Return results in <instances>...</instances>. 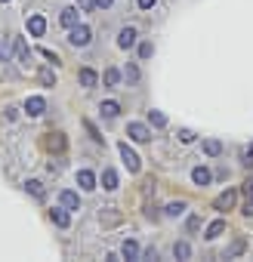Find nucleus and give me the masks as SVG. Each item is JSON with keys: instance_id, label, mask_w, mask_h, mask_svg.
Wrapping results in <instances>:
<instances>
[{"instance_id": "obj_19", "label": "nucleus", "mask_w": 253, "mask_h": 262, "mask_svg": "<svg viewBox=\"0 0 253 262\" xmlns=\"http://www.w3.org/2000/svg\"><path fill=\"white\" fill-rule=\"evenodd\" d=\"M222 231H225V219H216V222H210V225H207L204 237H207V241H216V237H219Z\"/></svg>"}, {"instance_id": "obj_13", "label": "nucleus", "mask_w": 253, "mask_h": 262, "mask_svg": "<svg viewBox=\"0 0 253 262\" xmlns=\"http://www.w3.org/2000/svg\"><path fill=\"white\" fill-rule=\"evenodd\" d=\"M13 34H7V37H0V62H10L13 59Z\"/></svg>"}, {"instance_id": "obj_12", "label": "nucleus", "mask_w": 253, "mask_h": 262, "mask_svg": "<svg viewBox=\"0 0 253 262\" xmlns=\"http://www.w3.org/2000/svg\"><path fill=\"white\" fill-rule=\"evenodd\" d=\"M28 31H31V37H44L47 19H44V16H31V19H28Z\"/></svg>"}, {"instance_id": "obj_7", "label": "nucleus", "mask_w": 253, "mask_h": 262, "mask_svg": "<svg viewBox=\"0 0 253 262\" xmlns=\"http://www.w3.org/2000/svg\"><path fill=\"white\" fill-rule=\"evenodd\" d=\"M50 219H53L56 228H68V225H71V216H68L65 207H53V210H50Z\"/></svg>"}, {"instance_id": "obj_16", "label": "nucleus", "mask_w": 253, "mask_h": 262, "mask_svg": "<svg viewBox=\"0 0 253 262\" xmlns=\"http://www.w3.org/2000/svg\"><path fill=\"white\" fill-rule=\"evenodd\" d=\"M102 83H105L108 90H117V86H120V71H117V68H105Z\"/></svg>"}, {"instance_id": "obj_18", "label": "nucleus", "mask_w": 253, "mask_h": 262, "mask_svg": "<svg viewBox=\"0 0 253 262\" xmlns=\"http://www.w3.org/2000/svg\"><path fill=\"white\" fill-rule=\"evenodd\" d=\"M102 188H105V191H114V188H117V170H111V167L102 170Z\"/></svg>"}, {"instance_id": "obj_39", "label": "nucleus", "mask_w": 253, "mask_h": 262, "mask_svg": "<svg viewBox=\"0 0 253 262\" xmlns=\"http://www.w3.org/2000/svg\"><path fill=\"white\" fill-rule=\"evenodd\" d=\"M111 4H114V0H96V7H99V10H111Z\"/></svg>"}, {"instance_id": "obj_25", "label": "nucleus", "mask_w": 253, "mask_h": 262, "mask_svg": "<svg viewBox=\"0 0 253 262\" xmlns=\"http://www.w3.org/2000/svg\"><path fill=\"white\" fill-rule=\"evenodd\" d=\"M185 210H188V207H185V201H173V204H167V207H164V213H167V216H182Z\"/></svg>"}, {"instance_id": "obj_34", "label": "nucleus", "mask_w": 253, "mask_h": 262, "mask_svg": "<svg viewBox=\"0 0 253 262\" xmlns=\"http://www.w3.org/2000/svg\"><path fill=\"white\" fill-rule=\"evenodd\" d=\"M185 228H188V231H198V228H201V216H188Z\"/></svg>"}, {"instance_id": "obj_21", "label": "nucleus", "mask_w": 253, "mask_h": 262, "mask_svg": "<svg viewBox=\"0 0 253 262\" xmlns=\"http://www.w3.org/2000/svg\"><path fill=\"white\" fill-rule=\"evenodd\" d=\"M99 111H102V117H108V120H111V117H117V114H120V105H117L114 99H108V102H102V105H99Z\"/></svg>"}, {"instance_id": "obj_22", "label": "nucleus", "mask_w": 253, "mask_h": 262, "mask_svg": "<svg viewBox=\"0 0 253 262\" xmlns=\"http://www.w3.org/2000/svg\"><path fill=\"white\" fill-rule=\"evenodd\" d=\"M204 155L207 158H219L222 155V142L219 139H204Z\"/></svg>"}, {"instance_id": "obj_41", "label": "nucleus", "mask_w": 253, "mask_h": 262, "mask_svg": "<svg viewBox=\"0 0 253 262\" xmlns=\"http://www.w3.org/2000/svg\"><path fill=\"white\" fill-rule=\"evenodd\" d=\"M244 194H247V198L253 201V182H247V185H244Z\"/></svg>"}, {"instance_id": "obj_36", "label": "nucleus", "mask_w": 253, "mask_h": 262, "mask_svg": "<svg viewBox=\"0 0 253 262\" xmlns=\"http://www.w3.org/2000/svg\"><path fill=\"white\" fill-rule=\"evenodd\" d=\"M40 56H44V59H50V62H59V56H56V53H53V50H47V47H44V50H40Z\"/></svg>"}, {"instance_id": "obj_23", "label": "nucleus", "mask_w": 253, "mask_h": 262, "mask_svg": "<svg viewBox=\"0 0 253 262\" xmlns=\"http://www.w3.org/2000/svg\"><path fill=\"white\" fill-rule=\"evenodd\" d=\"M173 256H176V259H188V256H192L188 241H176V244H173Z\"/></svg>"}, {"instance_id": "obj_24", "label": "nucleus", "mask_w": 253, "mask_h": 262, "mask_svg": "<svg viewBox=\"0 0 253 262\" xmlns=\"http://www.w3.org/2000/svg\"><path fill=\"white\" fill-rule=\"evenodd\" d=\"M25 188H28L37 201H44V194H47V191H44V182H37V179H28V182H25Z\"/></svg>"}, {"instance_id": "obj_28", "label": "nucleus", "mask_w": 253, "mask_h": 262, "mask_svg": "<svg viewBox=\"0 0 253 262\" xmlns=\"http://www.w3.org/2000/svg\"><path fill=\"white\" fill-rule=\"evenodd\" d=\"M152 56H155V47H152L149 40H142V43H139V59H152Z\"/></svg>"}, {"instance_id": "obj_30", "label": "nucleus", "mask_w": 253, "mask_h": 262, "mask_svg": "<svg viewBox=\"0 0 253 262\" xmlns=\"http://www.w3.org/2000/svg\"><path fill=\"white\" fill-rule=\"evenodd\" d=\"M117 219H120L117 213H99V222H102V225H114Z\"/></svg>"}, {"instance_id": "obj_35", "label": "nucleus", "mask_w": 253, "mask_h": 262, "mask_svg": "<svg viewBox=\"0 0 253 262\" xmlns=\"http://www.w3.org/2000/svg\"><path fill=\"white\" fill-rule=\"evenodd\" d=\"M136 4H139V10H155L158 0H136Z\"/></svg>"}, {"instance_id": "obj_20", "label": "nucleus", "mask_w": 253, "mask_h": 262, "mask_svg": "<svg viewBox=\"0 0 253 262\" xmlns=\"http://www.w3.org/2000/svg\"><path fill=\"white\" fill-rule=\"evenodd\" d=\"M120 256H123V259H139V244H136V241H123Z\"/></svg>"}, {"instance_id": "obj_9", "label": "nucleus", "mask_w": 253, "mask_h": 262, "mask_svg": "<svg viewBox=\"0 0 253 262\" xmlns=\"http://www.w3.org/2000/svg\"><path fill=\"white\" fill-rule=\"evenodd\" d=\"M77 80H80V86H83V90H93V86L99 83V74H96L93 68H80V74H77Z\"/></svg>"}, {"instance_id": "obj_15", "label": "nucleus", "mask_w": 253, "mask_h": 262, "mask_svg": "<svg viewBox=\"0 0 253 262\" xmlns=\"http://www.w3.org/2000/svg\"><path fill=\"white\" fill-rule=\"evenodd\" d=\"M13 43H16V56H19V62L28 65V62H31V50H28V43H25L22 37H13Z\"/></svg>"}, {"instance_id": "obj_11", "label": "nucleus", "mask_w": 253, "mask_h": 262, "mask_svg": "<svg viewBox=\"0 0 253 262\" xmlns=\"http://www.w3.org/2000/svg\"><path fill=\"white\" fill-rule=\"evenodd\" d=\"M77 185H80L83 191H93V188H96V173H93V170H77Z\"/></svg>"}, {"instance_id": "obj_10", "label": "nucleus", "mask_w": 253, "mask_h": 262, "mask_svg": "<svg viewBox=\"0 0 253 262\" xmlns=\"http://www.w3.org/2000/svg\"><path fill=\"white\" fill-rule=\"evenodd\" d=\"M192 182L204 188V185H210V182H213V173H210L207 167H195V170H192Z\"/></svg>"}, {"instance_id": "obj_37", "label": "nucleus", "mask_w": 253, "mask_h": 262, "mask_svg": "<svg viewBox=\"0 0 253 262\" xmlns=\"http://www.w3.org/2000/svg\"><path fill=\"white\" fill-rule=\"evenodd\" d=\"M77 4H80V10H87V13H90V10L96 7V0H77Z\"/></svg>"}, {"instance_id": "obj_3", "label": "nucleus", "mask_w": 253, "mask_h": 262, "mask_svg": "<svg viewBox=\"0 0 253 262\" xmlns=\"http://www.w3.org/2000/svg\"><path fill=\"white\" fill-rule=\"evenodd\" d=\"M126 136H130L133 142H152V129L145 123L133 120V123H126Z\"/></svg>"}, {"instance_id": "obj_8", "label": "nucleus", "mask_w": 253, "mask_h": 262, "mask_svg": "<svg viewBox=\"0 0 253 262\" xmlns=\"http://www.w3.org/2000/svg\"><path fill=\"white\" fill-rule=\"evenodd\" d=\"M59 204H62L68 213L80 210V198H77V191H62V194H59Z\"/></svg>"}, {"instance_id": "obj_31", "label": "nucleus", "mask_w": 253, "mask_h": 262, "mask_svg": "<svg viewBox=\"0 0 253 262\" xmlns=\"http://www.w3.org/2000/svg\"><path fill=\"white\" fill-rule=\"evenodd\" d=\"M176 136H179V142H182V145H188V142H195V133H192V129H179V133H176Z\"/></svg>"}, {"instance_id": "obj_1", "label": "nucleus", "mask_w": 253, "mask_h": 262, "mask_svg": "<svg viewBox=\"0 0 253 262\" xmlns=\"http://www.w3.org/2000/svg\"><path fill=\"white\" fill-rule=\"evenodd\" d=\"M117 151H120V161L126 164V170H130V173H139V170H142V161H139V155H136L130 145H126V142H120V145H117Z\"/></svg>"}, {"instance_id": "obj_32", "label": "nucleus", "mask_w": 253, "mask_h": 262, "mask_svg": "<svg viewBox=\"0 0 253 262\" xmlns=\"http://www.w3.org/2000/svg\"><path fill=\"white\" fill-rule=\"evenodd\" d=\"M238 253H244V241H235V244H231V250L225 253V259H231V256H238Z\"/></svg>"}, {"instance_id": "obj_26", "label": "nucleus", "mask_w": 253, "mask_h": 262, "mask_svg": "<svg viewBox=\"0 0 253 262\" xmlns=\"http://www.w3.org/2000/svg\"><path fill=\"white\" fill-rule=\"evenodd\" d=\"M149 123L161 129V126H167V114H161V111H149Z\"/></svg>"}, {"instance_id": "obj_5", "label": "nucleus", "mask_w": 253, "mask_h": 262, "mask_svg": "<svg viewBox=\"0 0 253 262\" xmlns=\"http://www.w3.org/2000/svg\"><path fill=\"white\" fill-rule=\"evenodd\" d=\"M136 28H130V25H126V28H120V34H117V47L120 50H130V47H136Z\"/></svg>"}, {"instance_id": "obj_4", "label": "nucleus", "mask_w": 253, "mask_h": 262, "mask_svg": "<svg viewBox=\"0 0 253 262\" xmlns=\"http://www.w3.org/2000/svg\"><path fill=\"white\" fill-rule=\"evenodd\" d=\"M25 111H28V117H40L47 111V99L44 96H28L25 99Z\"/></svg>"}, {"instance_id": "obj_38", "label": "nucleus", "mask_w": 253, "mask_h": 262, "mask_svg": "<svg viewBox=\"0 0 253 262\" xmlns=\"http://www.w3.org/2000/svg\"><path fill=\"white\" fill-rule=\"evenodd\" d=\"M241 213H244V216H253V201H250V198H247V204H244V210H241Z\"/></svg>"}, {"instance_id": "obj_33", "label": "nucleus", "mask_w": 253, "mask_h": 262, "mask_svg": "<svg viewBox=\"0 0 253 262\" xmlns=\"http://www.w3.org/2000/svg\"><path fill=\"white\" fill-rule=\"evenodd\" d=\"M136 80H139V68L130 65V68H126V83H136Z\"/></svg>"}, {"instance_id": "obj_17", "label": "nucleus", "mask_w": 253, "mask_h": 262, "mask_svg": "<svg viewBox=\"0 0 253 262\" xmlns=\"http://www.w3.org/2000/svg\"><path fill=\"white\" fill-rule=\"evenodd\" d=\"M47 148L56 151V155L65 151V136H62V133H50V136H47Z\"/></svg>"}, {"instance_id": "obj_6", "label": "nucleus", "mask_w": 253, "mask_h": 262, "mask_svg": "<svg viewBox=\"0 0 253 262\" xmlns=\"http://www.w3.org/2000/svg\"><path fill=\"white\" fill-rule=\"evenodd\" d=\"M235 201H238V191H235V188H228V191H222V194L213 201V207H216V210H231V207H235Z\"/></svg>"}, {"instance_id": "obj_42", "label": "nucleus", "mask_w": 253, "mask_h": 262, "mask_svg": "<svg viewBox=\"0 0 253 262\" xmlns=\"http://www.w3.org/2000/svg\"><path fill=\"white\" fill-rule=\"evenodd\" d=\"M0 4H10V0H0Z\"/></svg>"}, {"instance_id": "obj_2", "label": "nucleus", "mask_w": 253, "mask_h": 262, "mask_svg": "<svg viewBox=\"0 0 253 262\" xmlns=\"http://www.w3.org/2000/svg\"><path fill=\"white\" fill-rule=\"evenodd\" d=\"M68 40H71V47H80V50H83V47H90L93 31H90L87 25H80V22H77V25L71 28V34H68Z\"/></svg>"}, {"instance_id": "obj_14", "label": "nucleus", "mask_w": 253, "mask_h": 262, "mask_svg": "<svg viewBox=\"0 0 253 262\" xmlns=\"http://www.w3.org/2000/svg\"><path fill=\"white\" fill-rule=\"evenodd\" d=\"M59 22H62V28H68V31H71V28L77 25V10H74V7H65V10H62V16H59Z\"/></svg>"}, {"instance_id": "obj_29", "label": "nucleus", "mask_w": 253, "mask_h": 262, "mask_svg": "<svg viewBox=\"0 0 253 262\" xmlns=\"http://www.w3.org/2000/svg\"><path fill=\"white\" fill-rule=\"evenodd\" d=\"M83 126H87V133L93 136V142H105V139H102V133H99V129H96V126H93L90 120H83Z\"/></svg>"}, {"instance_id": "obj_40", "label": "nucleus", "mask_w": 253, "mask_h": 262, "mask_svg": "<svg viewBox=\"0 0 253 262\" xmlns=\"http://www.w3.org/2000/svg\"><path fill=\"white\" fill-rule=\"evenodd\" d=\"M145 259H152V262H155V259H158V250H155V247H149V250H145Z\"/></svg>"}, {"instance_id": "obj_27", "label": "nucleus", "mask_w": 253, "mask_h": 262, "mask_svg": "<svg viewBox=\"0 0 253 262\" xmlns=\"http://www.w3.org/2000/svg\"><path fill=\"white\" fill-rule=\"evenodd\" d=\"M37 77H40V83H44V86H56V74H53L50 68H40V74H37Z\"/></svg>"}]
</instances>
